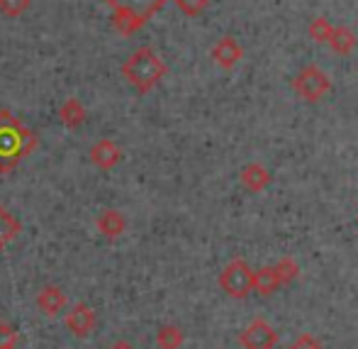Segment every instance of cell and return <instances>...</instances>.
Returning a JSON list of instances; mask_svg holds the SVG:
<instances>
[{
	"mask_svg": "<svg viewBox=\"0 0 358 349\" xmlns=\"http://www.w3.org/2000/svg\"><path fill=\"white\" fill-rule=\"evenodd\" d=\"M156 345L161 349H178L183 345V332L176 325H164L159 332H156Z\"/></svg>",
	"mask_w": 358,
	"mask_h": 349,
	"instance_id": "obj_17",
	"label": "cell"
},
{
	"mask_svg": "<svg viewBox=\"0 0 358 349\" xmlns=\"http://www.w3.org/2000/svg\"><path fill=\"white\" fill-rule=\"evenodd\" d=\"M108 349H134L129 342H115V345H110Z\"/></svg>",
	"mask_w": 358,
	"mask_h": 349,
	"instance_id": "obj_24",
	"label": "cell"
},
{
	"mask_svg": "<svg viewBox=\"0 0 358 349\" xmlns=\"http://www.w3.org/2000/svg\"><path fill=\"white\" fill-rule=\"evenodd\" d=\"M329 44L331 49H334L336 54H351L356 49V44H358V39H356V34L351 32L349 27H334L331 29V37H329Z\"/></svg>",
	"mask_w": 358,
	"mask_h": 349,
	"instance_id": "obj_15",
	"label": "cell"
},
{
	"mask_svg": "<svg viewBox=\"0 0 358 349\" xmlns=\"http://www.w3.org/2000/svg\"><path fill=\"white\" fill-rule=\"evenodd\" d=\"M59 120H62L64 128L76 130L85 123V108L80 105V100L76 98H66L59 108Z\"/></svg>",
	"mask_w": 358,
	"mask_h": 349,
	"instance_id": "obj_13",
	"label": "cell"
},
{
	"mask_svg": "<svg viewBox=\"0 0 358 349\" xmlns=\"http://www.w3.org/2000/svg\"><path fill=\"white\" fill-rule=\"evenodd\" d=\"M273 269H275V274H278L280 283H287V281H292L297 276V264H295V259H290V256L280 259Z\"/></svg>",
	"mask_w": 358,
	"mask_h": 349,
	"instance_id": "obj_20",
	"label": "cell"
},
{
	"mask_svg": "<svg viewBox=\"0 0 358 349\" xmlns=\"http://www.w3.org/2000/svg\"><path fill=\"white\" fill-rule=\"evenodd\" d=\"M90 161L93 166H98L100 171H110L122 161V149L115 144L113 139H98L90 146Z\"/></svg>",
	"mask_w": 358,
	"mask_h": 349,
	"instance_id": "obj_7",
	"label": "cell"
},
{
	"mask_svg": "<svg viewBox=\"0 0 358 349\" xmlns=\"http://www.w3.org/2000/svg\"><path fill=\"white\" fill-rule=\"evenodd\" d=\"M32 8V0H0V13L5 18H22Z\"/></svg>",
	"mask_w": 358,
	"mask_h": 349,
	"instance_id": "obj_18",
	"label": "cell"
},
{
	"mask_svg": "<svg viewBox=\"0 0 358 349\" xmlns=\"http://www.w3.org/2000/svg\"><path fill=\"white\" fill-rule=\"evenodd\" d=\"M173 3L178 5V10L183 15H188V18H198V15L208 8L210 0H173Z\"/></svg>",
	"mask_w": 358,
	"mask_h": 349,
	"instance_id": "obj_21",
	"label": "cell"
},
{
	"mask_svg": "<svg viewBox=\"0 0 358 349\" xmlns=\"http://www.w3.org/2000/svg\"><path fill=\"white\" fill-rule=\"evenodd\" d=\"M64 320H66V327L76 337H88L95 327V313H93V308L85 306V303H76L71 310L66 313Z\"/></svg>",
	"mask_w": 358,
	"mask_h": 349,
	"instance_id": "obj_8",
	"label": "cell"
},
{
	"mask_svg": "<svg viewBox=\"0 0 358 349\" xmlns=\"http://www.w3.org/2000/svg\"><path fill=\"white\" fill-rule=\"evenodd\" d=\"M290 349H320V345H317L315 337L302 335V337H297V342H295V345H292Z\"/></svg>",
	"mask_w": 358,
	"mask_h": 349,
	"instance_id": "obj_23",
	"label": "cell"
},
{
	"mask_svg": "<svg viewBox=\"0 0 358 349\" xmlns=\"http://www.w3.org/2000/svg\"><path fill=\"white\" fill-rule=\"evenodd\" d=\"M95 225H98L100 235H105L108 240H117V237L124 235V230H127V220H124V215L120 210H103L98 215V220H95Z\"/></svg>",
	"mask_w": 358,
	"mask_h": 349,
	"instance_id": "obj_11",
	"label": "cell"
},
{
	"mask_svg": "<svg viewBox=\"0 0 358 349\" xmlns=\"http://www.w3.org/2000/svg\"><path fill=\"white\" fill-rule=\"evenodd\" d=\"M278 286H283L278 279V274H275V269L271 266V269H261L259 274H254V288L259 293H264V296H268V293H273Z\"/></svg>",
	"mask_w": 358,
	"mask_h": 349,
	"instance_id": "obj_16",
	"label": "cell"
},
{
	"mask_svg": "<svg viewBox=\"0 0 358 349\" xmlns=\"http://www.w3.org/2000/svg\"><path fill=\"white\" fill-rule=\"evenodd\" d=\"M20 232H22V222H20L13 212L0 203V252H3L10 242L17 240Z\"/></svg>",
	"mask_w": 358,
	"mask_h": 349,
	"instance_id": "obj_12",
	"label": "cell"
},
{
	"mask_svg": "<svg viewBox=\"0 0 358 349\" xmlns=\"http://www.w3.org/2000/svg\"><path fill=\"white\" fill-rule=\"evenodd\" d=\"M292 90L297 93V98L307 100V103H317L331 90V81L322 69L307 67L292 78Z\"/></svg>",
	"mask_w": 358,
	"mask_h": 349,
	"instance_id": "obj_4",
	"label": "cell"
},
{
	"mask_svg": "<svg viewBox=\"0 0 358 349\" xmlns=\"http://www.w3.org/2000/svg\"><path fill=\"white\" fill-rule=\"evenodd\" d=\"M220 286L227 296L244 298L246 293L254 291V271H251V266L244 259H234L220 274Z\"/></svg>",
	"mask_w": 358,
	"mask_h": 349,
	"instance_id": "obj_5",
	"label": "cell"
},
{
	"mask_svg": "<svg viewBox=\"0 0 358 349\" xmlns=\"http://www.w3.org/2000/svg\"><path fill=\"white\" fill-rule=\"evenodd\" d=\"M66 303H69L66 293H64L59 286H44V288H39V293H37V306H39V310L47 313L49 317L59 315V313H62L64 308H66Z\"/></svg>",
	"mask_w": 358,
	"mask_h": 349,
	"instance_id": "obj_10",
	"label": "cell"
},
{
	"mask_svg": "<svg viewBox=\"0 0 358 349\" xmlns=\"http://www.w3.org/2000/svg\"><path fill=\"white\" fill-rule=\"evenodd\" d=\"M241 57H244V49H241V44L236 42L234 37H222L220 42L213 47V59L217 67L222 69H234L236 64L241 62Z\"/></svg>",
	"mask_w": 358,
	"mask_h": 349,
	"instance_id": "obj_9",
	"label": "cell"
},
{
	"mask_svg": "<svg viewBox=\"0 0 358 349\" xmlns=\"http://www.w3.org/2000/svg\"><path fill=\"white\" fill-rule=\"evenodd\" d=\"M10 349H15V347H10Z\"/></svg>",
	"mask_w": 358,
	"mask_h": 349,
	"instance_id": "obj_25",
	"label": "cell"
},
{
	"mask_svg": "<svg viewBox=\"0 0 358 349\" xmlns=\"http://www.w3.org/2000/svg\"><path fill=\"white\" fill-rule=\"evenodd\" d=\"M241 184L249 191H254V193H259V191H264L271 184V174L261 164H249L241 171Z\"/></svg>",
	"mask_w": 358,
	"mask_h": 349,
	"instance_id": "obj_14",
	"label": "cell"
},
{
	"mask_svg": "<svg viewBox=\"0 0 358 349\" xmlns=\"http://www.w3.org/2000/svg\"><path fill=\"white\" fill-rule=\"evenodd\" d=\"M331 29H334V25H331L329 20L317 18V20H312V25H310V37L315 39V42H329Z\"/></svg>",
	"mask_w": 358,
	"mask_h": 349,
	"instance_id": "obj_19",
	"label": "cell"
},
{
	"mask_svg": "<svg viewBox=\"0 0 358 349\" xmlns=\"http://www.w3.org/2000/svg\"><path fill=\"white\" fill-rule=\"evenodd\" d=\"M105 3L113 10V27L124 37H132L164 8L166 0H105Z\"/></svg>",
	"mask_w": 358,
	"mask_h": 349,
	"instance_id": "obj_3",
	"label": "cell"
},
{
	"mask_svg": "<svg viewBox=\"0 0 358 349\" xmlns=\"http://www.w3.org/2000/svg\"><path fill=\"white\" fill-rule=\"evenodd\" d=\"M239 342L244 349H273L275 342H278V335L266 320H254L241 332Z\"/></svg>",
	"mask_w": 358,
	"mask_h": 349,
	"instance_id": "obj_6",
	"label": "cell"
},
{
	"mask_svg": "<svg viewBox=\"0 0 358 349\" xmlns=\"http://www.w3.org/2000/svg\"><path fill=\"white\" fill-rule=\"evenodd\" d=\"M120 71H122L127 83L132 85L137 93L146 95L149 90H154L156 85L161 83V78H164L166 74H169V67H166V62L151 47H139L137 52L129 54V59L122 64Z\"/></svg>",
	"mask_w": 358,
	"mask_h": 349,
	"instance_id": "obj_2",
	"label": "cell"
},
{
	"mask_svg": "<svg viewBox=\"0 0 358 349\" xmlns=\"http://www.w3.org/2000/svg\"><path fill=\"white\" fill-rule=\"evenodd\" d=\"M17 345V330L8 322H0V349H10Z\"/></svg>",
	"mask_w": 358,
	"mask_h": 349,
	"instance_id": "obj_22",
	"label": "cell"
},
{
	"mask_svg": "<svg viewBox=\"0 0 358 349\" xmlns=\"http://www.w3.org/2000/svg\"><path fill=\"white\" fill-rule=\"evenodd\" d=\"M37 146V135L10 110H0V174H10Z\"/></svg>",
	"mask_w": 358,
	"mask_h": 349,
	"instance_id": "obj_1",
	"label": "cell"
}]
</instances>
